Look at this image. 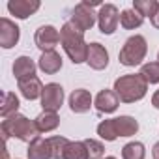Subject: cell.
Instances as JSON below:
<instances>
[{"label":"cell","instance_id":"obj_21","mask_svg":"<svg viewBox=\"0 0 159 159\" xmlns=\"http://www.w3.org/2000/svg\"><path fill=\"white\" fill-rule=\"evenodd\" d=\"M64 159H90L84 140H69L66 153H64Z\"/></svg>","mask_w":159,"mask_h":159},{"label":"cell","instance_id":"obj_33","mask_svg":"<svg viewBox=\"0 0 159 159\" xmlns=\"http://www.w3.org/2000/svg\"><path fill=\"white\" fill-rule=\"evenodd\" d=\"M157 62H159V52H157Z\"/></svg>","mask_w":159,"mask_h":159},{"label":"cell","instance_id":"obj_31","mask_svg":"<svg viewBox=\"0 0 159 159\" xmlns=\"http://www.w3.org/2000/svg\"><path fill=\"white\" fill-rule=\"evenodd\" d=\"M152 157L153 159H159V140L153 144V148H152Z\"/></svg>","mask_w":159,"mask_h":159},{"label":"cell","instance_id":"obj_22","mask_svg":"<svg viewBox=\"0 0 159 159\" xmlns=\"http://www.w3.org/2000/svg\"><path fill=\"white\" fill-rule=\"evenodd\" d=\"M19 105L21 103H19V98L15 96V92H4V101H2V107H0V116H2V120L11 116V114H17Z\"/></svg>","mask_w":159,"mask_h":159},{"label":"cell","instance_id":"obj_6","mask_svg":"<svg viewBox=\"0 0 159 159\" xmlns=\"http://www.w3.org/2000/svg\"><path fill=\"white\" fill-rule=\"evenodd\" d=\"M120 25V11L114 4H103L98 11V26L99 32L105 36H111L116 32Z\"/></svg>","mask_w":159,"mask_h":159},{"label":"cell","instance_id":"obj_12","mask_svg":"<svg viewBox=\"0 0 159 159\" xmlns=\"http://www.w3.org/2000/svg\"><path fill=\"white\" fill-rule=\"evenodd\" d=\"M86 64L94 69V71H103L109 66V51L105 49V45L94 41L88 43V58Z\"/></svg>","mask_w":159,"mask_h":159},{"label":"cell","instance_id":"obj_8","mask_svg":"<svg viewBox=\"0 0 159 159\" xmlns=\"http://www.w3.org/2000/svg\"><path fill=\"white\" fill-rule=\"evenodd\" d=\"M39 101H41L43 111L58 112L60 107L64 105V88H62L58 83H49V84H45Z\"/></svg>","mask_w":159,"mask_h":159},{"label":"cell","instance_id":"obj_1","mask_svg":"<svg viewBox=\"0 0 159 159\" xmlns=\"http://www.w3.org/2000/svg\"><path fill=\"white\" fill-rule=\"evenodd\" d=\"M60 43L73 64H83L88 58V43L84 41V32H81L69 21L60 28Z\"/></svg>","mask_w":159,"mask_h":159},{"label":"cell","instance_id":"obj_16","mask_svg":"<svg viewBox=\"0 0 159 159\" xmlns=\"http://www.w3.org/2000/svg\"><path fill=\"white\" fill-rule=\"evenodd\" d=\"M36 69H38V64L30 56H19L13 62V75H15L17 81H23V79H28V77H36Z\"/></svg>","mask_w":159,"mask_h":159},{"label":"cell","instance_id":"obj_26","mask_svg":"<svg viewBox=\"0 0 159 159\" xmlns=\"http://www.w3.org/2000/svg\"><path fill=\"white\" fill-rule=\"evenodd\" d=\"M157 8H159V2H157V0H133V10L139 11L144 19H146V17L152 19V17L155 15Z\"/></svg>","mask_w":159,"mask_h":159},{"label":"cell","instance_id":"obj_23","mask_svg":"<svg viewBox=\"0 0 159 159\" xmlns=\"http://www.w3.org/2000/svg\"><path fill=\"white\" fill-rule=\"evenodd\" d=\"M98 135L101 140H107V142H114L118 139V133H116V127H114V118H109V120H101L98 124Z\"/></svg>","mask_w":159,"mask_h":159},{"label":"cell","instance_id":"obj_5","mask_svg":"<svg viewBox=\"0 0 159 159\" xmlns=\"http://www.w3.org/2000/svg\"><path fill=\"white\" fill-rule=\"evenodd\" d=\"M96 6H103L99 0H84V2H79L73 10H71V17H69V23L75 25L81 32H86L90 30L96 23H98V13L94 11Z\"/></svg>","mask_w":159,"mask_h":159},{"label":"cell","instance_id":"obj_2","mask_svg":"<svg viewBox=\"0 0 159 159\" xmlns=\"http://www.w3.org/2000/svg\"><path fill=\"white\" fill-rule=\"evenodd\" d=\"M0 129H2V137H4V142L10 139V137H15L19 139L21 142H32L34 139L39 137V129L36 125V120H30L26 118L25 114H11L8 118L2 120V125H0Z\"/></svg>","mask_w":159,"mask_h":159},{"label":"cell","instance_id":"obj_14","mask_svg":"<svg viewBox=\"0 0 159 159\" xmlns=\"http://www.w3.org/2000/svg\"><path fill=\"white\" fill-rule=\"evenodd\" d=\"M17 86H19L21 96L28 101L41 99V94L45 88L43 83L39 81V77H28V79H23V81H17Z\"/></svg>","mask_w":159,"mask_h":159},{"label":"cell","instance_id":"obj_15","mask_svg":"<svg viewBox=\"0 0 159 159\" xmlns=\"http://www.w3.org/2000/svg\"><path fill=\"white\" fill-rule=\"evenodd\" d=\"M62 64H64V60H62L60 52H56V51L41 52V56H39V60H38V67H39L45 75H54V73H58V71L62 69Z\"/></svg>","mask_w":159,"mask_h":159},{"label":"cell","instance_id":"obj_10","mask_svg":"<svg viewBox=\"0 0 159 159\" xmlns=\"http://www.w3.org/2000/svg\"><path fill=\"white\" fill-rule=\"evenodd\" d=\"M21 38V28L8 17L0 19V47L2 49H11L19 43Z\"/></svg>","mask_w":159,"mask_h":159},{"label":"cell","instance_id":"obj_4","mask_svg":"<svg viewBox=\"0 0 159 159\" xmlns=\"http://www.w3.org/2000/svg\"><path fill=\"white\" fill-rule=\"evenodd\" d=\"M146 54H148L146 38L140 34H135V36H129L125 39L124 47L120 49L118 60L125 67H135V66H142V60L146 58Z\"/></svg>","mask_w":159,"mask_h":159},{"label":"cell","instance_id":"obj_13","mask_svg":"<svg viewBox=\"0 0 159 159\" xmlns=\"http://www.w3.org/2000/svg\"><path fill=\"white\" fill-rule=\"evenodd\" d=\"M39 8H41L39 0H11V2H8L10 15H13L15 19H21V21L34 15Z\"/></svg>","mask_w":159,"mask_h":159},{"label":"cell","instance_id":"obj_28","mask_svg":"<svg viewBox=\"0 0 159 159\" xmlns=\"http://www.w3.org/2000/svg\"><path fill=\"white\" fill-rule=\"evenodd\" d=\"M84 144H86L90 159H103L105 157V146H103V142H99L96 139H84Z\"/></svg>","mask_w":159,"mask_h":159},{"label":"cell","instance_id":"obj_27","mask_svg":"<svg viewBox=\"0 0 159 159\" xmlns=\"http://www.w3.org/2000/svg\"><path fill=\"white\" fill-rule=\"evenodd\" d=\"M49 144H51L52 159H64V153H66V148H67L69 140L62 135H54V137H49Z\"/></svg>","mask_w":159,"mask_h":159},{"label":"cell","instance_id":"obj_29","mask_svg":"<svg viewBox=\"0 0 159 159\" xmlns=\"http://www.w3.org/2000/svg\"><path fill=\"white\" fill-rule=\"evenodd\" d=\"M150 23H152V26L153 28H159V8H157V11H155V15L150 19Z\"/></svg>","mask_w":159,"mask_h":159},{"label":"cell","instance_id":"obj_18","mask_svg":"<svg viewBox=\"0 0 159 159\" xmlns=\"http://www.w3.org/2000/svg\"><path fill=\"white\" fill-rule=\"evenodd\" d=\"M114 127L118 137H133L139 131V122L129 114H120L114 118Z\"/></svg>","mask_w":159,"mask_h":159},{"label":"cell","instance_id":"obj_25","mask_svg":"<svg viewBox=\"0 0 159 159\" xmlns=\"http://www.w3.org/2000/svg\"><path fill=\"white\" fill-rule=\"evenodd\" d=\"M142 79L148 83V84H159V62H146L140 66V71Z\"/></svg>","mask_w":159,"mask_h":159},{"label":"cell","instance_id":"obj_30","mask_svg":"<svg viewBox=\"0 0 159 159\" xmlns=\"http://www.w3.org/2000/svg\"><path fill=\"white\" fill-rule=\"evenodd\" d=\"M152 105L159 111V90H155V92H153V96H152Z\"/></svg>","mask_w":159,"mask_h":159},{"label":"cell","instance_id":"obj_20","mask_svg":"<svg viewBox=\"0 0 159 159\" xmlns=\"http://www.w3.org/2000/svg\"><path fill=\"white\" fill-rule=\"evenodd\" d=\"M144 23V17L135 11L133 8H127V10H122L120 11V26L124 30H135V28H140Z\"/></svg>","mask_w":159,"mask_h":159},{"label":"cell","instance_id":"obj_3","mask_svg":"<svg viewBox=\"0 0 159 159\" xmlns=\"http://www.w3.org/2000/svg\"><path fill=\"white\" fill-rule=\"evenodd\" d=\"M112 90L120 98V103H137L144 99L148 92V83L142 79L140 73H127L116 79Z\"/></svg>","mask_w":159,"mask_h":159},{"label":"cell","instance_id":"obj_11","mask_svg":"<svg viewBox=\"0 0 159 159\" xmlns=\"http://www.w3.org/2000/svg\"><path fill=\"white\" fill-rule=\"evenodd\" d=\"M67 103H69L71 112H75V114H84V112H88L92 109L94 98H92V94L86 88H77V90L71 92Z\"/></svg>","mask_w":159,"mask_h":159},{"label":"cell","instance_id":"obj_17","mask_svg":"<svg viewBox=\"0 0 159 159\" xmlns=\"http://www.w3.org/2000/svg\"><path fill=\"white\" fill-rule=\"evenodd\" d=\"M26 155H28V159H52L49 139H43L41 135H39L38 139H34V140L28 144Z\"/></svg>","mask_w":159,"mask_h":159},{"label":"cell","instance_id":"obj_24","mask_svg":"<svg viewBox=\"0 0 159 159\" xmlns=\"http://www.w3.org/2000/svg\"><path fill=\"white\" fill-rule=\"evenodd\" d=\"M146 157V148L139 140H131L122 148V159H144Z\"/></svg>","mask_w":159,"mask_h":159},{"label":"cell","instance_id":"obj_7","mask_svg":"<svg viewBox=\"0 0 159 159\" xmlns=\"http://www.w3.org/2000/svg\"><path fill=\"white\" fill-rule=\"evenodd\" d=\"M34 43L41 52L56 51V45L60 43V30H56L52 25H43L34 34Z\"/></svg>","mask_w":159,"mask_h":159},{"label":"cell","instance_id":"obj_19","mask_svg":"<svg viewBox=\"0 0 159 159\" xmlns=\"http://www.w3.org/2000/svg\"><path fill=\"white\" fill-rule=\"evenodd\" d=\"M36 125H38L39 133H51V131H54V129L60 125V116H58V112L43 111V112L38 114V118H36Z\"/></svg>","mask_w":159,"mask_h":159},{"label":"cell","instance_id":"obj_9","mask_svg":"<svg viewBox=\"0 0 159 159\" xmlns=\"http://www.w3.org/2000/svg\"><path fill=\"white\" fill-rule=\"evenodd\" d=\"M94 107L99 114H112L120 107V98L116 96L114 90H109V88L99 90L98 96L94 98Z\"/></svg>","mask_w":159,"mask_h":159},{"label":"cell","instance_id":"obj_32","mask_svg":"<svg viewBox=\"0 0 159 159\" xmlns=\"http://www.w3.org/2000/svg\"><path fill=\"white\" fill-rule=\"evenodd\" d=\"M103 159H116L114 155H107V157H103Z\"/></svg>","mask_w":159,"mask_h":159}]
</instances>
